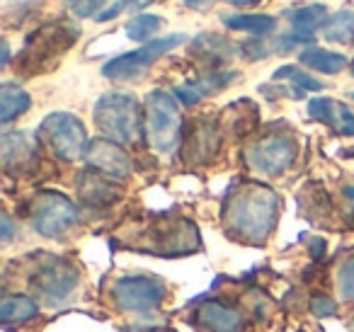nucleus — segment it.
Wrapping results in <instances>:
<instances>
[{"mask_svg":"<svg viewBox=\"0 0 354 332\" xmlns=\"http://www.w3.org/2000/svg\"><path fill=\"white\" fill-rule=\"evenodd\" d=\"M277 194L262 185H248L231 196L226 206V223L248 243H262L274 228Z\"/></svg>","mask_w":354,"mask_h":332,"instance_id":"nucleus-1","label":"nucleus"},{"mask_svg":"<svg viewBox=\"0 0 354 332\" xmlns=\"http://www.w3.org/2000/svg\"><path fill=\"white\" fill-rule=\"evenodd\" d=\"M95 124L114 143H136L141 136L138 102L129 93H104L95 102Z\"/></svg>","mask_w":354,"mask_h":332,"instance_id":"nucleus-2","label":"nucleus"},{"mask_svg":"<svg viewBox=\"0 0 354 332\" xmlns=\"http://www.w3.org/2000/svg\"><path fill=\"white\" fill-rule=\"evenodd\" d=\"M187 37L185 35H170L160 37V39H153L148 44L138 46L133 51H127L122 56H114L112 61L102 66V75L109 80H117V83H127V80H136L156 64L158 59L167 54V51L177 49L180 44H185Z\"/></svg>","mask_w":354,"mask_h":332,"instance_id":"nucleus-3","label":"nucleus"},{"mask_svg":"<svg viewBox=\"0 0 354 332\" xmlns=\"http://www.w3.org/2000/svg\"><path fill=\"white\" fill-rule=\"evenodd\" d=\"M146 133L156 151L170 153L180 138V109L175 95L156 90L146 98Z\"/></svg>","mask_w":354,"mask_h":332,"instance_id":"nucleus-4","label":"nucleus"},{"mask_svg":"<svg viewBox=\"0 0 354 332\" xmlns=\"http://www.w3.org/2000/svg\"><path fill=\"white\" fill-rule=\"evenodd\" d=\"M39 138L61 158V160H78L88 153V136L78 117L68 112H54L41 122Z\"/></svg>","mask_w":354,"mask_h":332,"instance_id":"nucleus-5","label":"nucleus"},{"mask_svg":"<svg viewBox=\"0 0 354 332\" xmlns=\"http://www.w3.org/2000/svg\"><path fill=\"white\" fill-rule=\"evenodd\" d=\"M78 223V206L64 194L44 192L37 196L35 211H32V225L44 238H59L66 230Z\"/></svg>","mask_w":354,"mask_h":332,"instance_id":"nucleus-6","label":"nucleus"},{"mask_svg":"<svg viewBox=\"0 0 354 332\" xmlns=\"http://www.w3.org/2000/svg\"><path fill=\"white\" fill-rule=\"evenodd\" d=\"M296 160V141L291 136H267L248 148V163L255 172L265 177H279Z\"/></svg>","mask_w":354,"mask_h":332,"instance_id":"nucleus-7","label":"nucleus"},{"mask_svg":"<svg viewBox=\"0 0 354 332\" xmlns=\"http://www.w3.org/2000/svg\"><path fill=\"white\" fill-rule=\"evenodd\" d=\"M114 303L129 313L156 311L165 298V284L156 277H122L114 284Z\"/></svg>","mask_w":354,"mask_h":332,"instance_id":"nucleus-8","label":"nucleus"},{"mask_svg":"<svg viewBox=\"0 0 354 332\" xmlns=\"http://www.w3.org/2000/svg\"><path fill=\"white\" fill-rule=\"evenodd\" d=\"M32 286L49 306H56V303H64L75 291L78 272L64 259H51L39 267V272L32 279Z\"/></svg>","mask_w":354,"mask_h":332,"instance_id":"nucleus-9","label":"nucleus"},{"mask_svg":"<svg viewBox=\"0 0 354 332\" xmlns=\"http://www.w3.org/2000/svg\"><path fill=\"white\" fill-rule=\"evenodd\" d=\"M85 158H88L90 167L107 172L112 177H127L131 172V160H129V156L114 141L90 143Z\"/></svg>","mask_w":354,"mask_h":332,"instance_id":"nucleus-10","label":"nucleus"},{"mask_svg":"<svg viewBox=\"0 0 354 332\" xmlns=\"http://www.w3.org/2000/svg\"><path fill=\"white\" fill-rule=\"evenodd\" d=\"M199 322L212 332H241L243 317L233 308L223 306L218 301H207L199 308Z\"/></svg>","mask_w":354,"mask_h":332,"instance_id":"nucleus-11","label":"nucleus"},{"mask_svg":"<svg viewBox=\"0 0 354 332\" xmlns=\"http://www.w3.org/2000/svg\"><path fill=\"white\" fill-rule=\"evenodd\" d=\"M286 20L291 22L294 32H301V35H313L315 30H325L330 20V12L323 3H308V6H299L294 10L284 12Z\"/></svg>","mask_w":354,"mask_h":332,"instance_id":"nucleus-12","label":"nucleus"},{"mask_svg":"<svg viewBox=\"0 0 354 332\" xmlns=\"http://www.w3.org/2000/svg\"><path fill=\"white\" fill-rule=\"evenodd\" d=\"M299 61L306 66V68L318 71V73H325V75H337L349 66L347 56L337 54V51L320 49V46H308V49H304L299 56Z\"/></svg>","mask_w":354,"mask_h":332,"instance_id":"nucleus-13","label":"nucleus"},{"mask_svg":"<svg viewBox=\"0 0 354 332\" xmlns=\"http://www.w3.org/2000/svg\"><path fill=\"white\" fill-rule=\"evenodd\" d=\"M221 22L233 32H248L252 37H267L277 30V20L260 12H243V15H223Z\"/></svg>","mask_w":354,"mask_h":332,"instance_id":"nucleus-14","label":"nucleus"},{"mask_svg":"<svg viewBox=\"0 0 354 332\" xmlns=\"http://www.w3.org/2000/svg\"><path fill=\"white\" fill-rule=\"evenodd\" d=\"M30 107L32 98L27 95V90H22L15 83H3V88H0V124H10Z\"/></svg>","mask_w":354,"mask_h":332,"instance_id":"nucleus-15","label":"nucleus"},{"mask_svg":"<svg viewBox=\"0 0 354 332\" xmlns=\"http://www.w3.org/2000/svg\"><path fill=\"white\" fill-rule=\"evenodd\" d=\"M35 141L27 133H3V163L8 170H12V165H22L25 160H35Z\"/></svg>","mask_w":354,"mask_h":332,"instance_id":"nucleus-16","label":"nucleus"},{"mask_svg":"<svg viewBox=\"0 0 354 332\" xmlns=\"http://www.w3.org/2000/svg\"><path fill=\"white\" fill-rule=\"evenodd\" d=\"M37 313H39V306L30 296H6L3 303H0V320L6 322V325L32 320Z\"/></svg>","mask_w":354,"mask_h":332,"instance_id":"nucleus-17","label":"nucleus"},{"mask_svg":"<svg viewBox=\"0 0 354 332\" xmlns=\"http://www.w3.org/2000/svg\"><path fill=\"white\" fill-rule=\"evenodd\" d=\"M323 37L333 44H352L354 42V12L339 10L330 15L328 25L323 30Z\"/></svg>","mask_w":354,"mask_h":332,"instance_id":"nucleus-18","label":"nucleus"},{"mask_svg":"<svg viewBox=\"0 0 354 332\" xmlns=\"http://www.w3.org/2000/svg\"><path fill=\"white\" fill-rule=\"evenodd\" d=\"M192 49H197L199 56H204L207 61H214V64H221L228 56H233V44H228L218 35H199L192 42Z\"/></svg>","mask_w":354,"mask_h":332,"instance_id":"nucleus-19","label":"nucleus"},{"mask_svg":"<svg viewBox=\"0 0 354 332\" xmlns=\"http://www.w3.org/2000/svg\"><path fill=\"white\" fill-rule=\"evenodd\" d=\"M160 27H162V17L141 12V15H133L131 20L124 25V32H127V37L131 42H143V44H148L151 37H156V32L160 30Z\"/></svg>","mask_w":354,"mask_h":332,"instance_id":"nucleus-20","label":"nucleus"},{"mask_svg":"<svg viewBox=\"0 0 354 332\" xmlns=\"http://www.w3.org/2000/svg\"><path fill=\"white\" fill-rule=\"evenodd\" d=\"M281 78H289L299 90H310V93H318V90L325 88L320 80H315L313 75H308L306 71L296 68V66H281V68L274 73V80H281Z\"/></svg>","mask_w":354,"mask_h":332,"instance_id":"nucleus-21","label":"nucleus"},{"mask_svg":"<svg viewBox=\"0 0 354 332\" xmlns=\"http://www.w3.org/2000/svg\"><path fill=\"white\" fill-rule=\"evenodd\" d=\"M337 291L342 298L354 301V257L344 259L337 272Z\"/></svg>","mask_w":354,"mask_h":332,"instance_id":"nucleus-22","label":"nucleus"},{"mask_svg":"<svg viewBox=\"0 0 354 332\" xmlns=\"http://www.w3.org/2000/svg\"><path fill=\"white\" fill-rule=\"evenodd\" d=\"M308 117L330 127V124H333V117H335V100H328V98L310 100L308 102Z\"/></svg>","mask_w":354,"mask_h":332,"instance_id":"nucleus-23","label":"nucleus"},{"mask_svg":"<svg viewBox=\"0 0 354 332\" xmlns=\"http://www.w3.org/2000/svg\"><path fill=\"white\" fill-rule=\"evenodd\" d=\"M330 127L337 129L342 136H354V112H349L344 104L335 102V117Z\"/></svg>","mask_w":354,"mask_h":332,"instance_id":"nucleus-24","label":"nucleus"},{"mask_svg":"<svg viewBox=\"0 0 354 332\" xmlns=\"http://www.w3.org/2000/svg\"><path fill=\"white\" fill-rule=\"evenodd\" d=\"M107 0H68V8L75 17H97Z\"/></svg>","mask_w":354,"mask_h":332,"instance_id":"nucleus-25","label":"nucleus"},{"mask_svg":"<svg viewBox=\"0 0 354 332\" xmlns=\"http://www.w3.org/2000/svg\"><path fill=\"white\" fill-rule=\"evenodd\" d=\"M172 95H175V98L180 100V102H183V104H187V107H192V104H197L199 100L204 98V93L197 88V83L177 85V88H175V93H172Z\"/></svg>","mask_w":354,"mask_h":332,"instance_id":"nucleus-26","label":"nucleus"},{"mask_svg":"<svg viewBox=\"0 0 354 332\" xmlns=\"http://www.w3.org/2000/svg\"><path fill=\"white\" fill-rule=\"evenodd\" d=\"M310 311H313V315H318V317H330L337 313V303H335L330 296H315L313 301H310Z\"/></svg>","mask_w":354,"mask_h":332,"instance_id":"nucleus-27","label":"nucleus"},{"mask_svg":"<svg viewBox=\"0 0 354 332\" xmlns=\"http://www.w3.org/2000/svg\"><path fill=\"white\" fill-rule=\"evenodd\" d=\"M241 49H245V59H252V61L265 59V56L270 54V46L262 44V42H245Z\"/></svg>","mask_w":354,"mask_h":332,"instance_id":"nucleus-28","label":"nucleus"},{"mask_svg":"<svg viewBox=\"0 0 354 332\" xmlns=\"http://www.w3.org/2000/svg\"><path fill=\"white\" fill-rule=\"evenodd\" d=\"M127 8V0H117V3H112V6L107 8V10H102L97 17H95V22H109V20H114V17L119 15V12Z\"/></svg>","mask_w":354,"mask_h":332,"instance_id":"nucleus-29","label":"nucleus"},{"mask_svg":"<svg viewBox=\"0 0 354 332\" xmlns=\"http://www.w3.org/2000/svg\"><path fill=\"white\" fill-rule=\"evenodd\" d=\"M212 3L214 0H185V8H189V10H207Z\"/></svg>","mask_w":354,"mask_h":332,"instance_id":"nucleus-30","label":"nucleus"},{"mask_svg":"<svg viewBox=\"0 0 354 332\" xmlns=\"http://www.w3.org/2000/svg\"><path fill=\"white\" fill-rule=\"evenodd\" d=\"M151 3H153V0H127V8H129V10H133V12H141L143 8H148Z\"/></svg>","mask_w":354,"mask_h":332,"instance_id":"nucleus-31","label":"nucleus"},{"mask_svg":"<svg viewBox=\"0 0 354 332\" xmlns=\"http://www.w3.org/2000/svg\"><path fill=\"white\" fill-rule=\"evenodd\" d=\"M12 238V221H10V216H3V240H10Z\"/></svg>","mask_w":354,"mask_h":332,"instance_id":"nucleus-32","label":"nucleus"},{"mask_svg":"<svg viewBox=\"0 0 354 332\" xmlns=\"http://www.w3.org/2000/svg\"><path fill=\"white\" fill-rule=\"evenodd\" d=\"M226 3H231V6H236V8H255V6H260L262 0H226Z\"/></svg>","mask_w":354,"mask_h":332,"instance_id":"nucleus-33","label":"nucleus"},{"mask_svg":"<svg viewBox=\"0 0 354 332\" xmlns=\"http://www.w3.org/2000/svg\"><path fill=\"white\" fill-rule=\"evenodd\" d=\"M8 59H10V49H8V42H3V66H8Z\"/></svg>","mask_w":354,"mask_h":332,"instance_id":"nucleus-34","label":"nucleus"},{"mask_svg":"<svg viewBox=\"0 0 354 332\" xmlns=\"http://www.w3.org/2000/svg\"><path fill=\"white\" fill-rule=\"evenodd\" d=\"M352 75H354V64H352Z\"/></svg>","mask_w":354,"mask_h":332,"instance_id":"nucleus-35","label":"nucleus"},{"mask_svg":"<svg viewBox=\"0 0 354 332\" xmlns=\"http://www.w3.org/2000/svg\"><path fill=\"white\" fill-rule=\"evenodd\" d=\"M352 100H354V93H352Z\"/></svg>","mask_w":354,"mask_h":332,"instance_id":"nucleus-36","label":"nucleus"}]
</instances>
